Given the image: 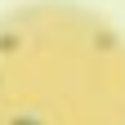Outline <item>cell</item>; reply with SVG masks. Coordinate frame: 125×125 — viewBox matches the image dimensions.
<instances>
[{
	"label": "cell",
	"mask_w": 125,
	"mask_h": 125,
	"mask_svg": "<svg viewBox=\"0 0 125 125\" xmlns=\"http://www.w3.org/2000/svg\"><path fill=\"white\" fill-rule=\"evenodd\" d=\"M0 125H125V36L103 13L62 0L9 9Z\"/></svg>",
	"instance_id": "cell-1"
}]
</instances>
